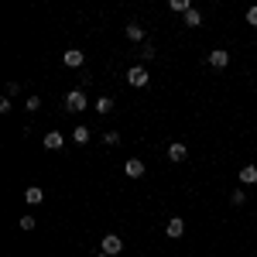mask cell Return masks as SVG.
Returning <instances> with one entry per match:
<instances>
[{
  "mask_svg": "<svg viewBox=\"0 0 257 257\" xmlns=\"http://www.w3.org/2000/svg\"><path fill=\"white\" fill-rule=\"evenodd\" d=\"M65 110H72V113L86 110V93H82V89H72V93L65 96Z\"/></svg>",
  "mask_w": 257,
  "mask_h": 257,
  "instance_id": "1",
  "label": "cell"
},
{
  "mask_svg": "<svg viewBox=\"0 0 257 257\" xmlns=\"http://www.w3.org/2000/svg\"><path fill=\"white\" fill-rule=\"evenodd\" d=\"M247 21H250V24L257 28V7H250V11H247Z\"/></svg>",
  "mask_w": 257,
  "mask_h": 257,
  "instance_id": "23",
  "label": "cell"
},
{
  "mask_svg": "<svg viewBox=\"0 0 257 257\" xmlns=\"http://www.w3.org/2000/svg\"><path fill=\"white\" fill-rule=\"evenodd\" d=\"M96 110H99V113H110V110H113V99H110V96H99L96 99Z\"/></svg>",
  "mask_w": 257,
  "mask_h": 257,
  "instance_id": "15",
  "label": "cell"
},
{
  "mask_svg": "<svg viewBox=\"0 0 257 257\" xmlns=\"http://www.w3.org/2000/svg\"><path fill=\"white\" fill-rule=\"evenodd\" d=\"M62 62H65L69 69H79V65H82V52H79V48H69V52L62 55Z\"/></svg>",
  "mask_w": 257,
  "mask_h": 257,
  "instance_id": "7",
  "label": "cell"
},
{
  "mask_svg": "<svg viewBox=\"0 0 257 257\" xmlns=\"http://www.w3.org/2000/svg\"><path fill=\"white\" fill-rule=\"evenodd\" d=\"M96 257H110V254H103V250H99V254H96Z\"/></svg>",
  "mask_w": 257,
  "mask_h": 257,
  "instance_id": "24",
  "label": "cell"
},
{
  "mask_svg": "<svg viewBox=\"0 0 257 257\" xmlns=\"http://www.w3.org/2000/svg\"><path fill=\"white\" fill-rule=\"evenodd\" d=\"M24 199H28V202H31V206H38L41 199H45V189H41V185H31V189H28V192H24Z\"/></svg>",
  "mask_w": 257,
  "mask_h": 257,
  "instance_id": "10",
  "label": "cell"
},
{
  "mask_svg": "<svg viewBox=\"0 0 257 257\" xmlns=\"http://www.w3.org/2000/svg\"><path fill=\"white\" fill-rule=\"evenodd\" d=\"M185 24H189V28H199V24H202V14H199L196 7H192V11H185Z\"/></svg>",
  "mask_w": 257,
  "mask_h": 257,
  "instance_id": "13",
  "label": "cell"
},
{
  "mask_svg": "<svg viewBox=\"0 0 257 257\" xmlns=\"http://www.w3.org/2000/svg\"><path fill=\"white\" fill-rule=\"evenodd\" d=\"M127 82H131V86H148V69H144V65H131V69H127Z\"/></svg>",
  "mask_w": 257,
  "mask_h": 257,
  "instance_id": "2",
  "label": "cell"
},
{
  "mask_svg": "<svg viewBox=\"0 0 257 257\" xmlns=\"http://www.w3.org/2000/svg\"><path fill=\"white\" fill-rule=\"evenodd\" d=\"M127 38H131V41H141V45L148 41V38H144V28H141V24H127Z\"/></svg>",
  "mask_w": 257,
  "mask_h": 257,
  "instance_id": "11",
  "label": "cell"
},
{
  "mask_svg": "<svg viewBox=\"0 0 257 257\" xmlns=\"http://www.w3.org/2000/svg\"><path fill=\"white\" fill-rule=\"evenodd\" d=\"M168 158L172 161H185V144H182V141H175V144L168 148Z\"/></svg>",
  "mask_w": 257,
  "mask_h": 257,
  "instance_id": "12",
  "label": "cell"
},
{
  "mask_svg": "<svg viewBox=\"0 0 257 257\" xmlns=\"http://www.w3.org/2000/svg\"><path fill=\"white\" fill-rule=\"evenodd\" d=\"M24 106H28V110H38L41 99H38V96H28V103H24Z\"/></svg>",
  "mask_w": 257,
  "mask_h": 257,
  "instance_id": "22",
  "label": "cell"
},
{
  "mask_svg": "<svg viewBox=\"0 0 257 257\" xmlns=\"http://www.w3.org/2000/svg\"><path fill=\"white\" fill-rule=\"evenodd\" d=\"M209 65H213V69H226V65H230V52H223V48L209 52Z\"/></svg>",
  "mask_w": 257,
  "mask_h": 257,
  "instance_id": "4",
  "label": "cell"
},
{
  "mask_svg": "<svg viewBox=\"0 0 257 257\" xmlns=\"http://www.w3.org/2000/svg\"><path fill=\"white\" fill-rule=\"evenodd\" d=\"M168 7H172V11H178V14H185V11H192V4H189V0H172Z\"/></svg>",
  "mask_w": 257,
  "mask_h": 257,
  "instance_id": "16",
  "label": "cell"
},
{
  "mask_svg": "<svg viewBox=\"0 0 257 257\" xmlns=\"http://www.w3.org/2000/svg\"><path fill=\"white\" fill-rule=\"evenodd\" d=\"M123 175H127V178H141V175H144V161L127 158V161H123Z\"/></svg>",
  "mask_w": 257,
  "mask_h": 257,
  "instance_id": "3",
  "label": "cell"
},
{
  "mask_svg": "<svg viewBox=\"0 0 257 257\" xmlns=\"http://www.w3.org/2000/svg\"><path fill=\"white\" fill-rule=\"evenodd\" d=\"M103 144H120V134H117V131H110V134H103Z\"/></svg>",
  "mask_w": 257,
  "mask_h": 257,
  "instance_id": "19",
  "label": "cell"
},
{
  "mask_svg": "<svg viewBox=\"0 0 257 257\" xmlns=\"http://www.w3.org/2000/svg\"><path fill=\"white\" fill-rule=\"evenodd\" d=\"M141 59H155V45H151V41L141 45Z\"/></svg>",
  "mask_w": 257,
  "mask_h": 257,
  "instance_id": "17",
  "label": "cell"
},
{
  "mask_svg": "<svg viewBox=\"0 0 257 257\" xmlns=\"http://www.w3.org/2000/svg\"><path fill=\"white\" fill-rule=\"evenodd\" d=\"M120 250H123V243H120V237H113V233H110V237H103V254H120Z\"/></svg>",
  "mask_w": 257,
  "mask_h": 257,
  "instance_id": "6",
  "label": "cell"
},
{
  "mask_svg": "<svg viewBox=\"0 0 257 257\" xmlns=\"http://www.w3.org/2000/svg\"><path fill=\"white\" fill-rule=\"evenodd\" d=\"M21 230H35V216H21Z\"/></svg>",
  "mask_w": 257,
  "mask_h": 257,
  "instance_id": "20",
  "label": "cell"
},
{
  "mask_svg": "<svg viewBox=\"0 0 257 257\" xmlns=\"http://www.w3.org/2000/svg\"><path fill=\"white\" fill-rule=\"evenodd\" d=\"M18 93H21V86H18V82H7V96L14 99V96H18Z\"/></svg>",
  "mask_w": 257,
  "mask_h": 257,
  "instance_id": "21",
  "label": "cell"
},
{
  "mask_svg": "<svg viewBox=\"0 0 257 257\" xmlns=\"http://www.w3.org/2000/svg\"><path fill=\"white\" fill-rule=\"evenodd\" d=\"M230 202H233V206H243V202H247V192H230Z\"/></svg>",
  "mask_w": 257,
  "mask_h": 257,
  "instance_id": "18",
  "label": "cell"
},
{
  "mask_svg": "<svg viewBox=\"0 0 257 257\" xmlns=\"http://www.w3.org/2000/svg\"><path fill=\"white\" fill-rule=\"evenodd\" d=\"M240 182H243V185H254L257 182V168L254 165H243V168H240Z\"/></svg>",
  "mask_w": 257,
  "mask_h": 257,
  "instance_id": "9",
  "label": "cell"
},
{
  "mask_svg": "<svg viewBox=\"0 0 257 257\" xmlns=\"http://www.w3.org/2000/svg\"><path fill=\"white\" fill-rule=\"evenodd\" d=\"M182 233H185V219L172 216V219H168V237H182Z\"/></svg>",
  "mask_w": 257,
  "mask_h": 257,
  "instance_id": "8",
  "label": "cell"
},
{
  "mask_svg": "<svg viewBox=\"0 0 257 257\" xmlns=\"http://www.w3.org/2000/svg\"><path fill=\"white\" fill-rule=\"evenodd\" d=\"M72 141H76V144H86V141H89V127H76V131H72Z\"/></svg>",
  "mask_w": 257,
  "mask_h": 257,
  "instance_id": "14",
  "label": "cell"
},
{
  "mask_svg": "<svg viewBox=\"0 0 257 257\" xmlns=\"http://www.w3.org/2000/svg\"><path fill=\"white\" fill-rule=\"evenodd\" d=\"M62 134L59 131H48V134H45V138H41V144H45V151H55V148H62Z\"/></svg>",
  "mask_w": 257,
  "mask_h": 257,
  "instance_id": "5",
  "label": "cell"
}]
</instances>
